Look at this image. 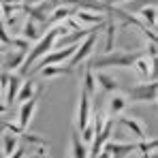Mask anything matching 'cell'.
Masks as SVG:
<instances>
[{"label":"cell","mask_w":158,"mask_h":158,"mask_svg":"<svg viewBox=\"0 0 158 158\" xmlns=\"http://www.w3.org/2000/svg\"><path fill=\"white\" fill-rule=\"evenodd\" d=\"M66 32H71V30L64 26V24H56V26L49 28L45 34H41V39L34 41V45H32L30 52L26 53V58H24V62H22V66H19V73H22V75H28V71L32 69V64H36V60H41L49 49H53V47H56V39L62 36V34H66Z\"/></svg>","instance_id":"obj_1"},{"label":"cell","mask_w":158,"mask_h":158,"mask_svg":"<svg viewBox=\"0 0 158 158\" xmlns=\"http://www.w3.org/2000/svg\"><path fill=\"white\" fill-rule=\"evenodd\" d=\"M141 52H105L103 56H96L90 64L92 71H103V69H131L132 62Z\"/></svg>","instance_id":"obj_2"},{"label":"cell","mask_w":158,"mask_h":158,"mask_svg":"<svg viewBox=\"0 0 158 158\" xmlns=\"http://www.w3.org/2000/svg\"><path fill=\"white\" fill-rule=\"evenodd\" d=\"M158 96V85L156 79H150V81H143V83H135L132 88L126 90V101L128 103H156Z\"/></svg>","instance_id":"obj_3"},{"label":"cell","mask_w":158,"mask_h":158,"mask_svg":"<svg viewBox=\"0 0 158 158\" xmlns=\"http://www.w3.org/2000/svg\"><path fill=\"white\" fill-rule=\"evenodd\" d=\"M103 26V24H98L96 26V30ZM96 30H90L83 39H81V45L77 43V47H75V53L69 58V66H77V64H81L85 58H90L92 56V52H94V47H96V41H98V32Z\"/></svg>","instance_id":"obj_4"},{"label":"cell","mask_w":158,"mask_h":158,"mask_svg":"<svg viewBox=\"0 0 158 158\" xmlns=\"http://www.w3.org/2000/svg\"><path fill=\"white\" fill-rule=\"evenodd\" d=\"M131 69H135V73L141 79H156V60L148 58V52H141L137 56V60L132 62Z\"/></svg>","instance_id":"obj_5"},{"label":"cell","mask_w":158,"mask_h":158,"mask_svg":"<svg viewBox=\"0 0 158 158\" xmlns=\"http://www.w3.org/2000/svg\"><path fill=\"white\" fill-rule=\"evenodd\" d=\"M92 120V103H90V94L85 90H79V103H77V122L75 128L81 131L88 126V122Z\"/></svg>","instance_id":"obj_6"},{"label":"cell","mask_w":158,"mask_h":158,"mask_svg":"<svg viewBox=\"0 0 158 158\" xmlns=\"http://www.w3.org/2000/svg\"><path fill=\"white\" fill-rule=\"evenodd\" d=\"M28 52H22V49H6L4 53H0L2 56V62H0V66H2V71H6V73H13V71H17L19 66H22V62H24V58H26Z\"/></svg>","instance_id":"obj_7"},{"label":"cell","mask_w":158,"mask_h":158,"mask_svg":"<svg viewBox=\"0 0 158 158\" xmlns=\"http://www.w3.org/2000/svg\"><path fill=\"white\" fill-rule=\"evenodd\" d=\"M103 150L109 152L111 158H126L128 154L137 152V143H120V141H111L109 139L105 145H103Z\"/></svg>","instance_id":"obj_8"},{"label":"cell","mask_w":158,"mask_h":158,"mask_svg":"<svg viewBox=\"0 0 158 158\" xmlns=\"http://www.w3.org/2000/svg\"><path fill=\"white\" fill-rule=\"evenodd\" d=\"M36 107H39L36 96H32V98H28V101L22 103V107H19V120H17V126H19L22 131H26L28 124L32 122V118H34V113H36Z\"/></svg>","instance_id":"obj_9"},{"label":"cell","mask_w":158,"mask_h":158,"mask_svg":"<svg viewBox=\"0 0 158 158\" xmlns=\"http://www.w3.org/2000/svg\"><path fill=\"white\" fill-rule=\"evenodd\" d=\"M120 124H122L124 128H128L131 135H135L137 139H145V137H148V128H145V124H143L141 120L132 118V115H122V113H120Z\"/></svg>","instance_id":"obj_10"},{"label":"cell","mask_w":158,"mask_h":158,"mask_svg":"<svg viewBox=\"0 0 158 158\" xmlns=\"http://www.w3.org/2000/svg\"><path fill=\"white\" fill-rule=\"evenodd\" d=\"M126 107H128L126 94H122V92H111V98H109V105H107V115H109V118H115V115L124 113Z\"/></svg>","instance_id":"obj_11"},{"label":"cell","mask_w":158,"mask_h":158,"mask_svg":"<svg viewBox=\"0 0 158 158\" xmlns=\"http://www.w3.org/2000/svg\"><path fill=\"white\" fill-rule=\"evenodd\" d=\"M73 17L77 19L81 26H98V24H105V17L103 15H98V13H94V11H85V9H77V11H73Z\"/></svg>","instance_id":"obj_12"},{"label":"cell","mask_w":158,"mask_h":158,"mask_svg":"<svg viewBox=\"0 0 158 158\" xmlns=\"http://www.w3.org/2000/svg\"><path fill=\"white\" fill-rule=\"evenodd\" d=\"M47 2V0H45ZM45 2H39V4H24V13H26L30 19H34V22H39L41 26L43 24H47V19H49V13H47V6H45Z\"/></svg>","instance_id":"obj_13"},{"label":"cell","mask_w":158,"mask_h":158,"mask_svg":"<svg viewBox=\"0 0 158 158\" xmlns=\"http://www.w3.org/2000/svg\"><path fill=\"white\" fill-rule=\"evenodd\" d=\"M94 77H96V85L103 88L105 92H118L120 90V83L113 75H109L105 69L103 71H94Z\"/></svg>","instance_id":"obj_14"},{"label":"cell","mask_w":158,"mask_h":158,"mask_svg":"<svg viewBox=\"0 0 158 158\" xmlns=\"http://www.w3.org/2000/svg\"><path fill=\"white\" fill-rule=\"evenodd\" d=\"M22 75H15V73H9V81H6V98H4V105L11 109V105L15 103V96H17V90H19V85H22Z\"/></svg>","instance_id":"obj_15"},{"label":"cell","mask_w":158,"mask_h":158,"mask_svg":"<svg viewBox=\"0 0 158 158\" xmlns=\"http://www.w3.org/2000/svg\"><path fill=\"white\" fill-rule=\"evenodd\" d=\"M19 34H22L26 41L34 43V41H39V39H41V34H43V32H41V24L28 17L26 22L22 24V28H19Z\"/></svg>","instance_id":"obj_16"},{"label":"cell","mask_w":158,"mask_h":158,"mask_svg":"<svg viewBox=\"0 0 158 158\" xmlns=\"http://www.w3.org/2000/svg\"><path fill=\"white\" fill-rule=\"evenodd\" d=\"M41 77L45 79H53V77H60V75H73V66H62V64H47V66H41L39 69Z\"/></svg>","instance_id":"obj_17"},{"label":"cell","mask_w":158,"mask_h":158,"mask_svg":"<svg viewBox=\"0 0 158 158\" xmlns=\"http://www.w3.org/2000/svg\"><path fill=\"white\" fill-rule=\"evenodd\" d=\"M137 17H139V19H141L148 28H150V30H154V32H156V19H158V17H156V4H154V2H152L150 6H148V4H145V6H141V9L137 11Z\"/></svg>","instance_id":"obj_18"},{"label":"cell","mask_w":158,"mask_h":158,"mask_svg":"<svg viewBox=\"0 0 158 158\" xmlns=\"http://www.w3.org/2000/svg\"><path fill=\"white\" fill-rule=\"evenodd\" d=\"M71 158H88V148L81 141L77 128L71 131Z\"/></svg>","instance_id":"obj_19"},{"label":"cell","mask_w":158,"mask_h":158,"mask_svg":"<svg viewBox=\"0 0 158 158\" xmlns=\"http://www.w3.org/2000/svg\"><path fill=\"white\" fill-rule=\"evenodd\" d=\"M69 15H73V6H69V4H58L52 13H49L47 24H62Z\"/></svg>","instance_id":"obj_20"},{"label":"cell","mask_w":158,"mask_h":158,"mask_svg":"<svg viewBox=\"0 0 158 158\" xmlns=\"http://www.w3.org/2000/svg\"><path fill=\"white\" fill-rule=\"evenodd\" d=\"M34 94H36V83H34L32 79L22 81L19 90H17V96H15V103H24V101H28V98H32Z\"/></svg>","instance_id":"obj_21"},{"label":"cell","mask_w":158,"mask_h":158,"mask_svg":"<svg viewBox=\"0 0 158 158\" xmlns=\"http://www.w3.org/2000/svg\"><path fill=\"white\" fill-rule=\"evenodd\" d=\"M96 77H94V71L90 69V66H85V71H83V79H81V90H85L90 96H94L96 94Z\"/></svg>","instance_id":"obj_22"},{"label":"cell","mask_w":158,"mask_h":158,"mask_svg":"<svg viewBox=\"0 0 158 158\" xmlns=\"http://www.w3.org/2000/svg\"><path fill=\"white\" fill-rule=\"evenodd\" d=\"M17 148H19V137L9 131H4V135H2V152H4V156L13 154Z\"/></svg>","instance_id":"obj_23"},{"label":"cell","mask_w":158,"mask_h":158,"mask_svg":"<svg viewBox=\"0 0 158 158\" xmlns=\"http://www.w3.org/2000/svg\"><path fill=\"white\" fill-rule=\"evenodd\" d=\"M105 22H107V41H105V49L103 52H113V41H115V34H118L120 26L113 19H105Z\"/></svg>","instance_id":"obj_24"},{"label":"cell","mask_w":158,"mask_h":158,"mask_svg":"<svg viewBox=\"0 0 158 158\" xmlns=\"http://www.w3.org/2000/svg\"><path fill=\"white\" fill-rule=\"evenodd\" d=\"M22 139H26L28 143H32V145H36V148H43V150H47V141L43 139V137H39V135H32V132L24 131L22 135H19Z\"/></svg>","instance_id":"obj_25"},{"label":"cell","mask_w":158,"mask_h":158,"mask_svg":"<svg viewBox=\"0 0 158 158\" xmlns=\"http://www.w3.org/2000/svg\"><path fill=\"white\" fill-rule=\"evenodd\" d=\"M158 148V141L152 137V139H139V143H137V152H141V154H145V152H152V150H156Z\"/></svg>","instance_id":"obj_26"},{"label":"cell","mask_w":158,"mask_h":158,"mask_svg":"<svg viewBox=\"0 0 158 158\" xmlns=\"http://www.w3.org/2000/svg\"><path fill=\"white\" fill-rule=\"evenodd\" d=\"M79 132H81V141H83V143H90V141H92V137L96 135V128H94L92 120L88 122V126H85V128H81Z\"/></svg>","instance_id":"obj_27"},{"label":"cell","mask_w":158,"mask_h":158,"mask_svg":"<svg viewBox=\"0 0 158 158\" xmlns=\"http://www.w3.org/2000/svg\"><path fill=\"white\" fill-rule=\"evenodd\" d=\"M0 43H2V45H6V47L13 43V34H9V28L4 26L2 17H0Z\"/></svg>","instance_id":"obj_28"},{"label":"cell","mask_w":158,"mask_h":158,"mask_svg":"<svg viewBox=\"0 0 158 158\" xmlns=\"http://www.w3.org/2000/svg\"><path fill=\"white\" fill-rule=\"evenodd\" d=\"M11 47H15V49H22V52H28V49H30V41H26L24 36H13V43H11Z\"/></svg>","instance_id":"obj_29"},{"label":"cell","mask_w":158,"mask_h":158,"mask_svg":"<svg viewBox=\"0 0 158 158\" xmlns=\"http://www.w3.org/2000/svg\"><path fill=\"white\" fill-rule=\"evenodd\" d=\"M2 128H4V131H9V132H13V135H17V137L24 132L17 124H11V122H4V124H2Z\"/></svg>","instance_id":"obj_30"},{"label":"cell","mask_w":158,"mask_h":158,"mask_svg":"<svg viewBox=\"0 0 158 158\" xmlns=\"http://www.w3.org/2000/svg\"><path fill=\"white\" fill-rule=\"evenodd\" d=\"M24 152H26V150H22V148H17V150H15L13 154H9V156H4V158H24Z\"/></svg>","instance_id":"obj_31"},{"label":"cell","mask_w":158,"mask_h":158,"mask_svg":"<svg viewBox=\"0 0 158 158\" xmlns=\"http://www.w3.org/2000/svg\"><path fill=\"white\" fill-rule=\"evenodd\" d=\"M24 158H43V148H39V150H34L32 154H24Z\"/></svg>","instance_id":"obj_32"},{"label":"cell","mask_w":158,"mask_h":158,"mask_svg":"<svg viewBox=\"0 0 158 158\" xmlns=\"http://www.w3.org/2000/svg\"><path fill=\"white\" fill-rule=\"evenodd\" d=\"M148 49H150V58H154V60H156V41H150Z\"/></svg>","instance_id":"obj_33"},{"label":"cell","mask_w":158,"mask_h":158,"mask_svg":"<svg viewBox=\"0 0 158 158\" xmlns=\"http://www.w3.org/2000/svg\"><path fill=\"white\" fill-rule=\"evenodd\" d=\"M39 2H45V0H22V4H39Z\"/></svg>","instance_id":"obj_34"},{"label":"cell","mask_w":158,"mask_h":158,"mask_svg":"<svg viewBox=\"0 0 158 158\" xmlns=\"http://www.w3.org/2000/svg\"><path fill=\"white\" fill-rule=\"evenodd\" d=\"M143 158H156V150H152V152H145Z\"/></svg>","instance_id":"obj_35"},{"label":"cell","mask_w":158,"mask_h":158,"mask_svg":"<svg viewBox=\"0 0 158 158\" xmlns=\"http://www.w3.org/2000/svg\"><path fill=\"white\" fill-rule=\"evenodd\" d=\"M6 111H9V107L4 105V103H0V115H2V113H6Z\"/></svg>","instance_id":"obj_36"},{"label":"cell","mask_w":158,"mask_h":158,"mask_svg":"<svg viewBox=\"0 0 158 158\" xmlns=\"http://www.w3.org/2000/svg\"><path fill=\"white\" fill-rule=\"evenodd\" d=\"M6 52V45H2V43H0V53H4Z\"/></svg>","instance_id":"obj_37"},{"label":"cell","mask_w":158,"mask_h":158,"mask_svg":"<svg viewBox=\"0 0 158 158\" xmlns=\"http://www.w3.org/2000/svg\"><path fill=\"white\" fill-rule=\"evenodd\" d=\"M115 2H128V0H111V4H115Z\"/></svg>","instance_id":"obj_38"},{"label":"cell","mask_w":158,"mask_h":158,"mask_svg":"<svg viewBox=\"0 0 158 158\" xmlns=\"http://www.w3.org/2000/svg\"><path fill=\"white\" fill-rule=\"evenodd\" d=\"M0 158H4V152H2V148H0Z\"/></svg>","instance_id":"obj_39"},{"label":"cell","mask_w":158,"mask_h":158,"mask_svg":"<svg viewBox=\"0 0 158 158\" xmlns=\"http://www.w3.org/2000/svg\"><path fill=\"white\" fill-rule=\"evenodd\" d=\"M103 2H107V4H111V0H103Z\"/></svg>","instance_id":"obj_40"},{"label":"cell","mask_w":158,"mask_h":158,"mask_svg":"<svg viewBox=\"0 0 158 158\" xmlns=\"http://www.w3.org/2000/svg\"><path fill=\"white\" fill-rule=\"evenodd\" d=\"M43 158H47V156H45V154H43Z\"/></svg>","instance_id":"obj_41"}]
</instances>
